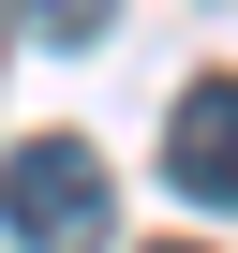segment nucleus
I'll use <instances>...</instances> for the list:
<instances>
[{
  "label": "nucleus",
  "instance_id": "f257e3e1",
  "mask_svg": "<svg viewBox=\"0 0 238 253\" xmlns=\"http://www.w3.org/2000/svg\"><path fill=\"white\" fill-rule=\"evenodd\" d=\"M104 164L75 149V134H30L15 164H0V223H15V238H104Z\"/></svg>",
  "mask_w": 238,
  "mask_h": 253
},
{
  "label": "nucleus",
  "instance_id": "f03ea898",
  "mask_svg": "<svg viewBox=\"0 0 238 253\" xmlns=\"http://www.w3.org/2000/svg\"><path fill=\"white\" fill-rule=\"evenodd\" d=\"M164 179H179V209H238V75L179 89V119H164Z\"/></svg>",
  "mask_w": 238,
  "mask_h": 253
},
{
  "label": "nucleus",
  "instance_id": "7ed1b4c3",
  "mask_svg": "<svg viewBox=\"0 0 238 253\" xmlns=\"http://www.w3.org/2000/svg\"><path fill=\"white\" fill-rule=\"evenodd\" d=\"M104 15H119V0H15L30 45H104Z\"/></svg>",
  "mask_w": 238,
  "mask_h": 253
}]
</instances>
